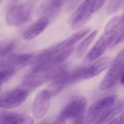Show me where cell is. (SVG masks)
<instances>
[{
    "label": "cell",
    "mask_w": 124,
    "mask_h": 124,
    "mask_svg": "<svg viewBox=\"0 0 124 124\" xmlns=\"http://www.w3.org/2000/svg\"><path fill=\"white\" fill-rule=\"evenodd\" d=\"M65 70L59 65L46 70H34L27 74L23 79V83L30 87H36L48 81H52L61 77L64 74Z\"/></svg>",
    "instance_id": "2"
},
{
    "label": "cell",
    "mask_w": 124,
    "mask_h": 124,
    "mask_svg": "<svg viewBox=\"0 0 124 124\" xmlns=\"http://www.w3.org/2000/svg\"><path fill=\"white\" fill-rule=\"evenodd\" d=\"M49 23V20L47 17L40 18L26 30L23 34V38L26 40L34 39L45 29Z\"/></svg>",
    "instance_id": "14"
},
{
    "label": "cell",
    "mask_w": 124,
    "mask_h": 124,
    "mask_svg": "<svg viewBox=\"0 0 124 124\" xmlns=\"http://www.w3.org/2000/svg\"><path fill=\"white\" fill-rule=\"evenodd\" d=\"M29 92L24 89H16L8 91L0 96V106L4 109H12L21 105L28 97Z\"/></svg>",
    "instance_id": "5"
},
{
    "label": "cell",
    "mask_w": 124,
    "mask_h": 124,
    "mask_svg": "<svg viewBox=\"0 0 124 124\" xmlns=\"http://www.w3.org/2000/svg\"><path fill=\"white\" fill-rule=\"evenodd\" d=\"M124 41V26L117 29L109 37L107 48L111 49Z\"/></svg>",
    "instance_id": "18"
},
{
    "label": "cell",
    "mask_w": 124,
    "mask_h": 124,
    "mask_svg": "<svg viewBox=\"0 0 124 124\" xmlns=\"http://www.w3.org/2000/svg\"><path fill=\"white\" fill-rule=\"evenodd\" d=\"M124 111V99H119L108 106L99 117L96 123L103 124L109 122L116 116Z\"/></svg>",
    "instance_id": "11"
},
{
    "label": "cell",
    "mask_w": 124,
    "mask_h": 124,
    "mask_svg": "<svg viewBox=\"0 0 124 124\" xmlns=\"http://www.w3.org/2000/svg\"><path fill=\"white\" fill-rule=\"evenodd\" d=\"M124 49L117 54L112 62L111 67L99 85L101 90H107L114 86L116 83L124 69Z\"/></svg>",
    "instance_id": "4"
},
{
    "label": "cell",
    "mask_w": 124,
    "mask_h": 124,
    "mask_svg": "<svg viewBox=\"0 0 124 124\" xmlns=\"http://www.w3.org/2000/svg\"><path fill=\"white\" fill-rule=\"evenodd\" d=\"M73 46L60 53L52 55H47L42 61L35 64L32 69L46 70L62 64L73 53Z\"/></svg>",
    "instance_id": "7"
},
{
    "label": "cell",
    "mask_w": 124,
    "mask_h": 124,
    "mask_svg": "<svg viewBox=\"0 0 124 124\" xmlns=\"http://www.w3.org/2000/svg\"><path fill=\"white\" fill-rule=\"evenodd\" d=\"M34 120L30 116L12 112H1L0 114L1 124H31Z\"/></svg>",
    "instance_id": "12"
},
{
    "label": "cell",
    "mask_w": 124,
    "mask_h": 124,
    "mask_svg": "<svg viewBox=\"0 0 124 124\" xmlns=\"http://www.w3.org/2000/svg\"><path fill=\"white\" fill-rule=\"evenodd\" d=\"M90 30L91 29L89 27L80 30L61 42L50 48L51 54H56L74 46V45L87 35Z\"/></svg>",
    "instance_id": "10"
},
{
    "label": "cell",
    "mask_w": 124,
    "mask_h": 124,
    "mask_svg": "<svg viewBox=\"0 0 124 124\" xmlns=\"http://www.w3.org/2000/svg\"><path fill=\"white\" fill-rule=\"evenodd\" d=\"M16 46V41L14 40H6L1 42L0 45V59L6 58L12 55Z\"/></svg>",
    "instance_id": "17"
},
{
    "label": "cell",
    "mask_w": 124,
    "mask_h": 124,
    "mask_svg": "<svg viewBox=\"0 0 124 124\" xmlns=\"http://www.w3.org/2000/svg\"><path fill=\"white\" fill-rule=\"evenodd\" d=\"M124 123V113L121 114L117 117L114 118L108 122L109 124H123Z\"/></svg>",
    "instance_id": "24"
},
{
    "label": "cell",
    "mask_w": 124,
    "mask_h": 124,
    "mask_svg": "<svg viewBox=\"0 0 124 124\" xmlns=\"http://www.w3.org/2000/svg\"><path fill=\"white\" fill-rule=\"evenodd\" d=\"M110 36L104 34L99 38L88 55L89 61H93L102 55L107 48L108 40Z\"/></svg>",
    "instance_id": "15"
},
{
    "label": "cell",
    "mask_w": 124,
    "mask_h": 124,
    "mask_svg": "<svg viewBox=\"0 0 124 124\" xmlns=\"http://www.w3.org/2000/svg\"><path fill=\"white\" fill-rule=\"evenodd\" d=\"M115 95L106 96L93 104L88 108L85 117V122L90 124L95 121L108 106L116 99Z\"/></svg>",
    "instance_id": "8"
},
{
    "label": "cell",
    "mask_w": 124,
    "mask_h": 124,
    "mask_svg": "<svg viewBox=\"0 0 124 124\" xmlns=\"http://www.w3.org/2000/svg\"><path fill=\"white\" fill-rule=\"evenodd\" d=\"M87 101L84 96L75 95L66 103L58 115L56 124H82L85 120Z\"/></svg>",
    "instance_id": "1"
},
{
    "label": "cell",
    "mask_w": 124,
    "mask_h": 124,
    "mask_svg": "<svg viewBox=\"0 0 124 124\" xmlns=\"http://www.w3.org/2000/svg\"><path fill=\"white\" fill-rule=\"evenodd\" d=\"M54 5L52 0H46L40 6V12L43 17H50L55 15L58 11L59 8Z\"/></svg>",
    "instance_id": "19"
},
{
    "label": "cell",
    "mask_w": 124,
    "mask_h": 124,
    "mask_svg": "<svg viewBox=\"0 0 124 124\" xmlns=\"http://www.w3.org/2000/svg\"><path fill=\"white\" fill-rule=\"evenodd\" d=\"M18 70L6 65H0V84H4L15 74Z\"/></svg>",
    "instance_id": "21"
},
{
    "label": "cell",
    "mask_w": 124,
    "mask_h": 124,
    "mask_svg": "<svg viewBox=\"0 0 124 124\" xmlns=\"http://www.w3.org/2000/svg\"><path fill=\"white\" fill-rule=\"evenodd\" d=\"M106 0H93L90 11L92 13H94L99 10L104 4Z\"/></svg>",
    "instance_id": "23"
},
{
    "label": "cell",
    "mask_w": 124,
    "mask_h": 124,
    "mask_svg": "<svg viewBox=\"0 0 124 124\" xmlns=\"http://www.w3.org/2000/svg\"><path fill=\"white\" fill-rule=\"evenodd\" d=\"M123 23L122 16H116L112 18L107 23L104 28V34L111 35Z\"/></svg>",
    "instance_id": "20"
},
{
    "label": "cell",
    "mask_w": 124,
    "mask_h": 124,
    "mask_svg": "<svg viewBox=\"0 0 124 124\" xmlns=\"http://www.w3.org/2000/svg\"><path fill=\"white\" fill-rule=\"evenodd\" d=\"M52 98L47 89L42 90L37 93L32 107V113L35 118L41 119L46 115L49 110Z\"/></svg>",
    "instance_id": "9"
},
{
    "label": "cell",
    "mask_w": 124,
    "mask_h": 124,
    "mask_svg": "<svg viewBox=\"0 0 124 124\" xmlns=\"http://www.w3.org/2000/svg\"><path fill=\"white\" fill-rule=\"evenodd\" d=\"M120 81L121 84L124 85V69L120 77Z\"/></svg>",
    "instance_id": "26"
},
{
    "label": "cell",
    "mask_w": 124,
    "mask_h": 124,
    "mask_svg": "<svg viewBox=\"0 0 124 124\" xmlns=\"http://www.w3.org/2000/svg\"><path fill=\"white\" fill-rule=\"evenodd\" d=\"M0 3H1L5 1V0H0Z\"/></svg>",
    "instance_id": "28"
},
{
    "label": "cell",
    "mask_w": 124,
    "mask_h": 124,
    "mask_svg": "<svg viewBox=\"0 0 124 124\" xmlns=\"http://www.w3.org/2000/svg\"><path fill=\"white\" fill-rule=\"evenodd\" d=\"M98 32V30H94L78 45L76 50V56L78 58H81L82 56L91 43L96 37Z\"/></svg>",
    "instance_id": "16"
},
{
    "label": "cell",
    "mask_w": 124,
    "mask_h": 124,
    "mask_svg": "<svg viewBox=\"0 0 124 124\" xmlns=\"http://www.w3.org/2000/svg\"><path fill=\"white\" fill-rule=\"evenodd\" d=\"M32 10V5L29 3L12 4L7 11L6 21L13 26L25 24L31 19Z\"/></svg>",
    "instance_id": "3"
},
{
    "label": "cell",
    "mask_w": 124,
    "mask_h": 124,
    "mask_svg": "<svg viewBox=\"0 0 124 124\" xmlns=\"http://www.w3.org/2000/svg\"><path fill=\"white\" fill-rule=\"evenodd\" d=\"M124 0H111L107 8V12L109 14H112L117 10Z\"/></svg>",
    "instance_id": "22"
},
{
    "label": "cell",
    "mask_w": 124,
    "mask_h": 124,
    "mask_svg": "<svg viewBox=\"0 0 124 124\" xmlns=\"http://www.w3.org/2000/svg\"><path fill=\"white\" fill-rule=\"evenodd\" d=\"M112 63V59L110 56H105L99 59L91 66L88 67L85 79H87L97 76L111 66Z\"/></svg>",
    "instance_id": "13"
},
{
    "label": "cell",
    "mask_w": 124,
    "mask_h": 124,
    "mask_svg": "<svg viewBox=\"0 0 124 124\" xmlns=\"http://www.w3.org/2000/svg\"><path fill=\"white\" fill-rule=\"evenodd\" d=\"M93 0H85L71 16L69 22L73 30L81 29L88 21L93 13L91 11Z\"/></svg>",
    "instance_id": "6"
},
{
    "label": "cell",
    "mask_w": 124,
    "mask_h": 124,
    "mask_svg": "<svg viewBox=\"0 0 124 124\" xmlns=\"http://www.w3.org/2000/svg\"><path fill=\"white\" fill-rule=\"evenodd\" d=\"M53 3L57 8H60L69 0H52Z\"/></svg>",
    "instance_id": "25"
},
{
    "label": "cell",
    "mask_w": 124,
    "mask_h": 124,
    "mask_svg": "<svg viewBox=\"0 0 124 124\" xmlns=\"http://www.w3.org/2000/svg\"><path fill=\"white\" fill-rule=\"evenodd\" d=\"M123 16V23L124 24V13Z\"/></svg>",
    "instance_id": "27"
}]
</instances>
